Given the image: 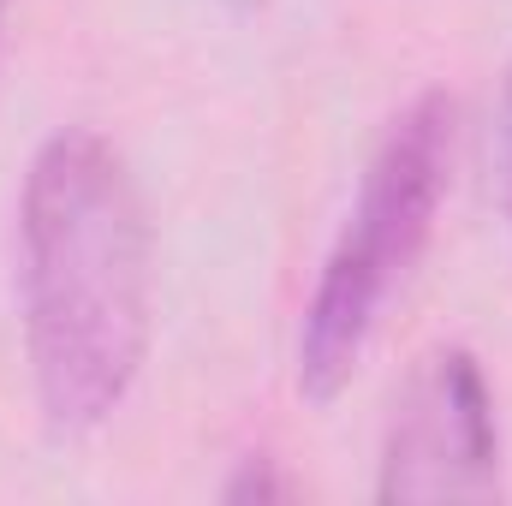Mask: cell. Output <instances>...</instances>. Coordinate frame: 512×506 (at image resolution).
I'll return each mask as SVG.
<instances>
[{
  "instance_id": "cell-1",
  "label": "cell",
  "mask_w": 512,
  "mask_h": 506,
  "mask_svg": "<svg viewBox=\"0 0 512 506\" xmlns=\"http://www.w3.org/2000/svg\"><path fill=\"white\" fill-rule=\"evenodd\" d=\"M18 304L48 429H102L149 352V215L126 155L84 126L54 131L24 173Z\"/></svg>"
},
{
  "instance_id": "cell-2",
  "label": "cell",
  "mask_w": 512,
  "mask_h": 506,
  "mask_svg": "<svg viewBox=\"0 0 512 506\" xmlns=\"http://www.w3.org/2000/svg\"><path fill=\"white\" fill-rule=\"evenodd\" d=\"M453 167V102L441 90L417 96L382 131L358 203L334 239V251L316 274V292L298 322V393L328 405L352 370L364 364V346L382 322L393 286L411 274L435 233V209Z\"/></svg>"
},
{
  "instance_id": "cell-3",
  "label": "cell",
  "mask_w": 512,
  "mask_h": 506,
  "mask_svg": "<svg viewBox=\"0 0 512 506\" xmlns=\"http://www.w3.org/2000/svg\"><path fill=\"white\" fill-rule=\"evenodd\" d=\"M376 495L393 506L501 495L495 393L471 352H435L393 399Z\"/></svg>"
},
{
  "instance_id": "cell-4",
  "label": "cell",
  "mask_w": 512,
  "mask_h": 506,
  "mask_svg": "<svg viewBox=\"0 0 512 506\" xmlns=\"http://www.w3.org/2000/svg\"><path fill=\"white\" fill-rule=\"evenodd\" d=\"M221 495H227L233 506H245V501H286L292 489L274 477V465H268V459H245V465H239V477H233Z\"/></svg>"
},
{
  "instance_id": "cell-5",
  "label": "cell",
  "mask_w": 512,
  "mask_h": 506,
  "mask_svg": "<svg viewBox=\"0 0 512 506\" xmlns=\"http://www.w3.org/2000/svg\"><path fill=\"white\" fill-rule=\"evenodd\" d=\"M495 173H501V209L512 227V60L501 78V108H495Z\"/></svg>"
},
{
  "instance_id": "cell-6",
  "label": "cell",
  "mask_w": 512,
  "mask_h": 506,
  "mask_svg": "<svg viewBox=\"0 0 512 506\" xmlns=\"http://www.w3.org/2000/svg\"><path fill=\"white\" fill-rule=\"evenodd\" d=\"M0 24H6V0H0Z\"/></svg>"
}]
</instances>
